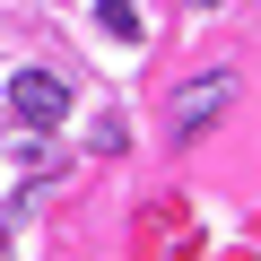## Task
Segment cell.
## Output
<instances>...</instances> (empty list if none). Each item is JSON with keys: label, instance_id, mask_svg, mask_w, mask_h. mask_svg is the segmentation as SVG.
I'll return each instance as SVG.
<instances>
[{"label": "cell", "instance_id": "obj_1", "mask_svg": "<svg viewBox=\"0 0 261 261\" xmlns=\"http://www.w3.org/2000/svg\"><path fill=\"white\" fill-rule=\"evenodd\" d=\"M9 113H18L27 130H53V122L70 113V87H61L53 70H18V79H9Z\"/></svg>", "mask_w": 261, "mask_h": 261}, {"label": "cell", "instance_id": "obj_2", "mask_svg": "<svg viewBox=\"0 0 261 261\" xmlns=\"http://www.w3.org/2000/svg\"><path fill=\"white\" fill-rule=\"evenodd\" d=\"M226 96H235V79H226V70L192 79V87H183V105H174V140H192L200 122H218V113H226Z\"/></svg>", "mask_w": 261, "mask_h": 261}, {"label": "cell", "instance_id": "obj_3", "mask_svg": "<svg viewBox=\"0 0 261 261\" xmlns=\"http://www.w3.org/2000/svg\"><path fill=\"white\" fill-rule=\"evenodd\" d=\"M96 18H105V35L130 44V35H140V0H96Z\"/></svg>", "mask_w": 261, "mask_h": 261}]
</instances>
